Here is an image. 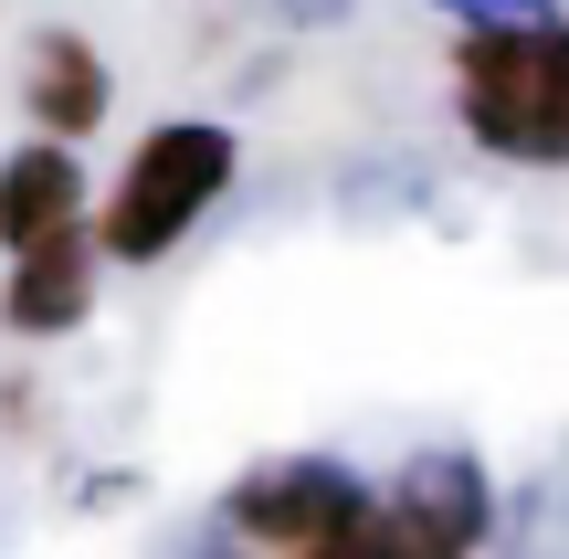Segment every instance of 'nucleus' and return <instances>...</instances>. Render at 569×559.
Wrapping results in <instances>:
<instances>
[{
  "instance_id": "6",
  "label": "nucleus",
  "mask_w": 569,
  "mask_h": 559,
  "mask_svg": "<svg viewBox=\"0 0 569 559\" xmlns=\"http://www.w3.org/2000/svg\"><path fill=\"white\" fill-rule=\"evenodd\" d=\"M84 317H96V232H53V243L11 253V274H0L11 338H74Z\"/></svg>"
},
{
  "instance_id": "7",
  "label": "nucleus",
  "mask_w": 569,
  "mask_h": 559,
  "mask_svg": "<svg viewBox=\"0 0 569 559\" xmlns=\"http://www.w3.org/2000/svg\"><path fill=\"white\" fill-rule=\"evenodd\" d=\"M53 232H84V169H74V148L32 138V148L0 159V243L32 253V243H53Z\"/></svg>"
},
{
  "instance_id": "5",
  "label": "nucleus",
  "mask_w": 569,
  "mask_h": 559,
  "mask_svg": "<svg viewBox=\"0 0 569 559\" xmlns=\"http://www.w3.org/2000/svg\"><path fill=\"white\" fill-rule=\"evenodd\" d=\"M106 106H117V74H106V53L84 32H32V53H21V117H32V138L74 148L106 127Z\"/></svg>"
},
{
  "instance_id": "10",
  "label": "nucleus",
  "mask_w": 569,
  "mask_h": 559,
  "mask_svg": "<svg viewBox=\"0 0 569 559\" xmlns=\"http://www.w3.org/2000/svg\"><path fill=\"white\" fill-rule=\"evenodd\" d=\"M190 559H232V549H222V539H201V549H190Z\"/></svg>"
},
{
  "instance_id": "2",
  "label": "nucleus",
  "mask_w": 569,
  "mask_h": 559,
  "mask_svg": "<svg viewBox=\"0 0 569 559\" xmlns=\"http://www.w3.org/2000/svg\"><path fill=\"white\" fill-rule=\"evenodd\" d=\"M243 180V138L222 117H169L127 148V169L96 201V264H159L222 211V190Z\"/></svg>"
},
{
  "instance_id": "4",
  "label": "nucleus",
  "mask_w": 569,
  "mask_h": 559,
  "mask_svg": "<svg viewBox=\"0 0 569 559\" xmlns=\"http://www.w3.org/2000/svg\"><path fill=\"white\" fill-rule=\"evenodd\" d=\"M380 518L411 539V559H475L496 528V486L465 443H422L401 476L380 486Z\"/></svg>"
},
{
  "instance_id": "8",
  "label": "nucleus",
  "mask_w": 569,
  "mask_h": 559,
  "mask_svg": "<svg viewBox=\"0 0 569 559\" xmlns=\"http://www.w3.org/2000/svg\"><path fill=\"white\" fill-rule=\"evenodd\" d=\"M317 559H411V539H401V528H390V518H380V497H369V518H359V528H348V539H338V549H317Z\"/></svg>"
},
{
  "instance_id": "9",
  "label": "nucleus",
  "mask_w": 569,
  "mask_h": 559,
  "mask_svg": "<svg viewBox=\"0 0 569 559\" xmlns=\"http://www.w3.org/2000/svg\"><path fill=\"white\" fill-rule=\"evenodd\" d=\"M443 11L475 32V21H528V0H443Z\"/></svg>"
},
{
  "instance_id": "3",
  "label": "nucleus",
  "mask_w": 569,
  "mask_h": 559,
  "mask_svg": "<svg viewBox=\"0 0 569 559\" xmlns=\"http://www.w3.org/2000/svg\"><path fill=\"white\" fill-rule=\"evenodd\" d=\"M369 497L380 486L359 476V465H338V455H274V465H253V476H232V497H222V549H274V559H317V549H338L348 528L369 518Z\"/></svg>"
},
{
  "instance_id": "1",
  "label": "nucleus",
  "mask_w": 569,
  "mask_h": 559,
  "mask_svg": "<svg viewBox=\"0 0 569 559\" xmlns=\"http://www.w3.org/2000/svg\"><path fill=\"white\" fill-rule=\"evenodd\" d=\"M453 117L517 169H569V11L453 32Z\"/></svg>"
}]
</instances>
